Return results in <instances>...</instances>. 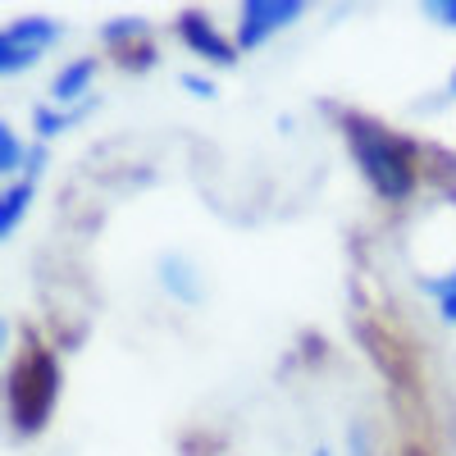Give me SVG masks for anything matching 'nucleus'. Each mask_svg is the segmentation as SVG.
<instances>
[{
	"label": "nucleus",
	"instance_id": "f03ea898",
	"mask_svg": "<svg viewBox=\"0 0 456 456\" xmlns=\"http://www.w3.org/2000/svg\"><path fill=\"white\" fill-rule=\"evenodd\" d=\"M60 397V361L32 329L19 342V356L10 365V425L19 438L42 434Z\"/></svg>",
	"mask_w": 456,
	"mask_h": 456
},
{
	"label": "nucleus",
	"instance_id": "9b49d317",
	"mask_svg": "<svg viewBox=\"0 0 456 456\" xmlns=\"http://www.w3.org/2000/svg\"><path fill=\"white\" fill-rule=\"evenodd\" d=\"M420 292H425V297H434V301L456 297V270H447V274H438V279H420Z\"/></svg>",
	"mask_w": 456,
	"mask_h": 456
},
{
	"label": "nucleus",
	"instance_id": "f257e3e1",
	"mask_svg": "<svg viewBox=\"0 0 456 456\" xmlns=\"http://www.w3.org/2000/svg\"><path fill=\"white\" fill-rule=\"evenodd\" d=\"M342 133H347V146L365 183L384 201L402 206L415 192V183H420V146L411 137H397L379 119H365V114H342Z\"/></svg>",
	"mask_w": 456,
	"mask_h": 456
},
{
	"label": "nucleus",
	"instance_id": "20e7f679",
	"mask_svg": "<svg viewBox=\"0 0 456 456\" xmlns=\"http://www.w3.org/2000/svg\"><path fill=\"white\" fill-rule=\"evenodd\" d=\"M174 32H178V42L192 51V55H201L206 64H219V69H233L238 64V46L228 42V37L201 10H183L178 23H174Z\"/></svg>",
	"mask_w": 456,
	"mask_h": 456
},
{
	"label": "nucleus",
	"instance_id": "4468645a",
	"mask_svg": "<svg viewBox=\"0 0 456 456\" xmlns=\"http://www.w3.org/2000/svg\"><path fill=\"white\" fill-rule=\"evenodd\" d=\"M183 87H187V92H197V96H215V87L201 83V78H183Z\"/></svg>",
	"mask_w": 456,
	"mask_h": 456
},
{
	"label": "nucleus",
	"instance_id": "0eeeda50",
	"mask_svg": "<svg viewBox=\"0 0 456 456\" xmlns=\"http://www.w3.org/2000/svg\"><path fill=\"white\" fill-rule=\"evenodd\" d=\"M92 78H96V60H92V55L64 64V69L55 73V83H51V101H60L64 110H69V105H83V101H87Z\"/></svg>",
	"mask_w": 456,
	"mask_h": 456
},
{
	"label": "nucleus",
	"instance_id": "39448f33",
	"mask_svg": "<svg viewBox=\"0 0 456 456\" xmlns=\"http://www.w3.org/2000/svg\"><path fill=\"white\" fill-rule=\"evenodd\" d=\"M297 19H301V5H292V0H283V5H274V0L242 5V14H238V51L265 46L279 28H288V23H297Z\"/></svg>",
	"mask_w": 456,
	"mask_h": 456
},
{
	"label": "nucleus",
	"instance_id": "ddd939ff",
	"mask_svg": "<svg viewBox=\"0 0 456 456\" xmlns=\"http://www.w3.org/2000/svg\"><path fill=\"white\" fill-rule=\"evenodd\" d=\"M438 320H443V324H456V297L438 301Z\"/></svg>",
	"mask_w": 456,
	"mask_h": 456
},
{
	"label": "nucleus",
	"instance_id": "6e6552de",
	"mask_svg": "<svg viewBox=\"0 0 456 456\" xmlns=\"http://www.w3.org/2000/svg\"><path fill=\"white\" fill-rule=\"evenodd\" d=\"M92 110H96V96H87L83 105H69V110H51V105H37V114H32V124H37V142H51V137H60L64 128H73L78 119H87Z\"/></svg>",
	"mask_w": 456,
	"mask_h": 456
},
{
	"label": "nucleus",
	"instance_id": "9d476101",
	"mask_svg": "<svg viewBox=\"0 0 456 456\" xmlns=\"http://www.w3.org/2000/svg\"><path fill=\"white\" fill-rule=\"evenodd\" d=\"M160 274L169 279V292H174V297H187V301H197V292H192V279H187V270L178 274V260H174V256H169V260L160 265Z\"/></svg>",
	"mask_w": 456,
	"mask_h": 456
},
{
	"label": "nucleus",
	"instance_id": "2eb2a0df",
	"mask_svg": "<svg viewBox=\"0 0 456 456\" xmlns=\"http://www.w3.org/2000/svg\"><path fill=\"white\" fill-rule=\"evenodd\" d=\"M315 456H333V452H329V447H324V443H320V447H315Z\"/></svg>",
	"mask_w": 456,
	"mask_h": 456
},
{
	"label": "nucleus",
	"instance_id": "7ed1b4c3",
	"mask_svg": "<svg viewBox=\"0 0 456 456\" xmlns=\"http://www.w3.org/2000/svg\"><path fill=\"white\" fill-rule=\"evenodd\" d=\"M60 23L55 19H19V23H10L5 32H0V73L5 78H14V73H23L28 64H37L55 42H60Z\"/></svg>",
	"mask_w": 456,
	"mask_h": 456
},
{
	"label": "nucleus",
	"instance_id": "423d86ee",
	"mask_svg": "<svg viewBox=\"0 0 456 456\" xmlns=\"http://www.w3.org/2000/svg\"><path fill=\"white\" fill-rule=\"evenodd\" d=\"M105 46H110V55L119 60L128 73H142L146 64H156V42L146 37V28L142 23H133V19H124V23H105Z\"/></svg>",
	"mask_w": 456,
	"mask_h": 456
},
{
	"label": "nucleus",
	"instance_id": "1a4fd4ad",
	"mask_svg": "<svg viewBox=\"0 0 456 456\" xmlns=\"http://www.w3.org/2000/svg\"><path fill=\"white\" fill-rule=\"evenodd\" d=\"M28 156H32V151H23L14 124H0V174L14 178L19 169H28Z\"/></svg>",
	"mask_w": 456,
	"mask_h": 456
},
{
	"label": "nucleus",
	"instance_id": "f8f14e48",
	"mask_svg": "<svg viewBox=\"0 0 456 456\" xmlns=\"http://www.w3.org/2000/svg\"><path fill=\"white\" fill-rule=\"evenodd\" d=\"M425 14L438 19V23H447V28H456V0H438V5H425Z\"/></svg>",
	"mask_w": 456,
	"mask_h": 456
},
{
	"label": "nucleus",
	"instance_id": "dca6fc26",
	"mask_svg": "<svg viewBox=\"0 0 456 456\" xmlns=\"http://www.w3.org/2000/svg\"><path fill=\"white\" fill-rule=\"evenodd\" d=\"M447 92H452V96H456V73H452V83H447Z\"/></svg>",
	"mask_w": 456,
	"mask_h": 456
}]
</instances>
